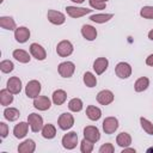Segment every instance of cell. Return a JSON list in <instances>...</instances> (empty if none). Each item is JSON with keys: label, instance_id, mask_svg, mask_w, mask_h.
<instances>
[{"label": "cell", "instance_id": "1", "mask_svg": "<svg viewBox=\"0 0 153 153\" xmlns=\"http://www.w3.org/2000/svg\"><path fill=\"white\" fill-rule=\"evenodd\" d=\"M41 84H39V81H37V80H30L27 84H26V86H25V94L29 97V98H36V97H38V94H39V92H41Z\"/></svg>", "mask_w": 153, "mask_h": 153}, {"label": "cell", "instance_id": "2", "mask_svg": "<svg viewBox=\"0 0 153 153\" xmlns=\"http://www.w3.org/2000/svg\"><path fill=\"white\" fill-rule=\"evenodd\" d=\"M57 124L62 130H68L73 127L74 124V117L73 115H71L69 112H63L60 115L59 120H57Z\"/></svg>", "mask_w": 153, "mask_h": 153}, {"label": "cell", "instance_id": "3", "mask_svg": "<svg viewBox=\"0 0 153 153\" xmlns=\"http://www.w3.org/2000/svg\"><path fill=\"white\" fill-rule=\"evenodd\" d=\"M27 123L30 124V128L33 133H37L42 130L43 128V118L38 114H35V112L27 116Z\"/></svg>", "mask_w": 153, "mask_h": 153}, {"label": "cell", "instance_id": "4", "mask_svg": "<svg viewBox=\"0 0 153 153\" xmlns=\"http://www.w3.org/2000/svg\"><path fill=\"white\" fill-rule=\"evenodd\" d=\"M78 143V134L75 131H69L63 135L62 137V146L66 149H73L76 147Z\"/></svg>", "mask_w": 153, "mask_h": 153}, {"label": "cell", "instance_id": "5", "mask_svg": "<svg viewBox=\"0 0 153 153\" xmlns=\"http://www.w3.org/2000/svg\"><path fill=\"white\" fill-rule=\"evenodd\" d=\"M57 71H59V74L63 78H71L75 71V66L73 62L71 61H66V62H61L57 67Z\"/></svg>", "mask_w": 153, "mask_h": 153}, {"label": "cell", "instance_id": "6", "mask_svg": "<svg viewBox=\"0 0 153 153\" xmlns=\"http://www.w3.org/2000/svg\"><path fill=\"white\" fill-rule=\"evenodd\" d=\"M56 53L61 57H67L73 53V44L69 41H61L56 47Z\"/></svg>", "mask_w": 153, "mask_h": 153}, {"label": "cell", "instance_id": "7", "mask_svg": "<svg viewBox=\"0 0 153 153\" xmlns=\"http://www.w3.org/2000/svg\"><path fill=\"white\" fill-rule=\"evenodd\" d=\"M115 72H116V75L121 79H127L130 76L131 74V67L129 63L127 62H120L116 65L115 67Z\"/></svg>", "mask_w": 153, "mask_h": 153}, {"label": "cell", "instance_id": "8", "mask_svg": "<svg viewBox=\"0 0 153 153\" xmlns=\"http://www.w3.org/2000/svg\"><path fill=\"white\" fill-rule=\"evenodd\" d=\"M118 128V121L116 117H106L103 121V130L105 134H114Z\"/></svg>", "mask_w": 153, "mask_h": 153}, {"label": "cell", "instance_id": "9", "mask_svg": "<svg viewBox=\"0 0 153 153\" xmlns=\"http://www.w3.org/2000/svg\"><path fill=\"white\" fill-rule=\"evenodd\" d=\"M66 12L69 17L72 18H80L87 13H91L92 10L90 8H85V7H76V6H67L66 7Z\"/></svg>", "mask_w": 153, "mask_h": 153}, {"label": "cell", "instance_id": "10", "mask_svg": "<svg viewBox=\"0 0 153 153\" xmlns=\"http://www.w3.org/2000/svg\"><path fill=\"white\" fill-rule=\"evenodd\" d=\"M84 137L92 141V142H97L100 139V134L97 127L94 126H86L84 128Z\"/></svg>", "mask_w": 153, "mask_h": 153}, {"label": "cell", "instance_id": "11", "mask_svg": "<svg viewBox=\"0 0 153 153\" xmlns=\"http://www.w3.org/2000/svg\"><path fill=\"white\" fill-rule=\"evenodd\" d=\"M47 17H48V20L54 25H61L66 22L65 14L59 11H55V10H49Z\"/></svg>", "mask_w": 153, "mask_h": 153}, {"label": "cell", "instance_id": "12", "mask_svg": "<svg viewBox=\"0 0 153 153\" xmlns=\"http://www.w3.org/2000/svg\"><path fill=\"white\" fill-rule=\"evenodd\" d=\"M30 53L38 61H43L47 57V53H45L44 48L41 44H38V43H32L30 45Z\"/></svg>", "mask_w": 153, "mask_h": 153}, {"label": "cell", "instance_id": "13", "mask_svg": "<svg viewBox=\"0 0 153 153\" xmlns=\"http://www.w3.org/2000/svg\"><path fill=\"white\" fill-rule=\"evenodd\" d=\"M14 38L19 43H25L30 38V30L25 26H19L14 30Z\"/></svg>", "mask_w": 153, "mask_h": 153}, {"label": "cell", "instance_id": "14", "mask_svg": "<svg viewBox=\"0 0 153 153\" xmlns=\"http://www.w3.org/2000/svg\"><path fill=\"white\" fill-rule=\"evenodd\" d=\"M112 100H114V93L110 90H102L97 94V102L102 105H108L112 103Z\"/></svg>", "mask_w": 153, "mask_h": 153}, {"label": "cell", "instance_id": "15", "mask_svg": "<svg viewBox=\"0 0 153 153\" xmlns=\"http://www.w3.org/2000/svg\"><path fill=\"white\" fill-rule=\"evenodd\" d=\"M50 105H51V102L45 96H38V97H36L33 99V106L36 109H38V110L45 111V110H48L50 108Z\"/></svg>", "mask_w": 153, "mask_h": 153}, {"label": "cell", "instance_id": "16", "mask_svg": "<svg viewBox=\"0 0 153 153\" xmlns=\"http://www.w3.org/2000/svg\"><path fill=\"white\" fill-rule=\"evenodd\" d=\"M7 90L13 94H18L22 91V81L18 76H12L7 80Z\"/></svg>", "mask_w": 153, "mask_h": 153}, {"label": "cell", "instance_id": "17", "mask_svg": "<svg viewBox=\"0 0 153 153\" xmlns=\"http://www.w3.org/2000/svg\"><path fill=\"white\" fill-rule=\"evenodd\" d=\"M81 35H82V37H84L85 39H87V41H93V39H96V37H97V29L93 27L92 25L85 24V25H82V27H81Z\"/></svg>", "mask_w": 153, "mask_h": 153}, {"label": "cell", "instance_id": "18", "mask_svg": "<svg viewBox=\"0 0 153 153\" xmlns=\"http://www.w3.org/2000/svg\"><path fill=\"white\" fill-rule=\"evenodd\" d=\"M29 126H30V124L26 123V122H20V123H18V124L13 128V134H14V136H16L17 139H23V137H25L26 134H27Z\"/></svg>", "mask_w": 153, "mask_h": 153}, {"label": "cell", "instance_id": "19", "mask_svg": "<svg viewBox=\"0 0 153 153\" xmlns=\"http://www.w3.org/2000/svg\"><path fill=\"white\" fill-rule=\"evenodd\" d=\"M108 65H109V61L105 57H98L93 62V69L97 74H103L106 71Z\"/></svg>", "mask_w": 153, "mask_h": 153}, {"label": "cell", "instance_id": "20", "mask_svg": "<svg viewBox=\"0 0 153 153\" xmlns=\"http://www.w3.org/2000/svg\"><path fill=\"white\" fill-rule=\"evenodd\" d=\"M36 148V143L33 140L27 139L25 141H23L19 146H18V152L19 153H32Z\"/></svg>", "mask_w": 153, "mask_h": 153}, {"label": "cell", "instance_id": "21", "mask_svg": "<svg viewBox=\"0 0 153 153\" xmlns=\"http://www.w3.org/2000/svg\"><path fill=\"white\" fill-rule=\"evenodd\" d=\"M86 115L91 121H98L102 116V111L99 108H97L94 105H88L86 108Z\"/></svg>", "mask_w": 153, "mask_h": 153}, {"label": "cell", "instance_id": "22", "mask_svg": "<svg viewBox=\"0 0 153 153\" xmlns=\"http://www.w3.org/2000/svg\"><path fill=\"white\" fill-rule=\"evenodd\" d=\"M116 142L120 147L124 148V147H128L130 143H131V136L128 134V133H120L116 137Z\"/></svg>", "mask_w": 153, "mask_h": 153}, {"label": "cell", "instance_id": "23", "mask_svg": "<svg viewBox=\"0 0 153 153\" xmlns=\"http://www.w3.org/2000/svg\"><path fill=\"white\" fill-rule=\"evenodd\" d=\"M12 102H13V93L10 92L7 88H2L0 91V103H1V105L6 106V105H10Z\"/></svg>", "mask_w": 153, "mask_h": 153}, {"label": "cell", "instance_id": "24", "mask_svg": "<svg viewBox=\"0 0 153 153\" xmlns=\"http://www.w3.org/2000/svg\"><path fill=\"white\" fill-rule=\"evenodd\" d=\"M13 57L17 61L22 62V63H27V62H30V59H31L30 55H29V53H26L23 49H16L13 51Z\"/></svg>", "mask_w": 153, "mask_h": 153}, {"label": "cell", "instance_id": "25", "mask_svg": "<svg viewBox=\"0 0 153 153\" xmlns=\"http://www.w3.org/2000/svg\"><path fill=\"white\" fill-rule=\"evenodd\" d=\"M67 99V93L63 90H56L53 93V103L56 105H62Z\"/></svg>", "mask_w": 153, "mask_h": 153}, {"label": "cell", "instance_id": "26", "mask_svg": "<svg viewBox=\"0 0 153 153\" xmlns=\"http://www.w3.org/2000/svg\"><path fill=\"white\" fill-rule=\"evenodd\" d=\"M112 17H114L112 13H106V14L98 13V14H92V16L90 17V20H92V22H94V23H98V24H103V23L109 22Z\"/></svg>", "mask_w": 153, "mask_h": 153}, {"label": "cell", "instance_id": "27", "mask_svg": "<svg viewBox=\"0 0 153 153\" xmlns=\"http://www.w3.org/2000/svg\"><path fill=\"white\" fill-rule=\"evenodd\" d=\"M0 26L6 30H16V22L12 17H0Z\"/></svg>", "mask_w": 153, "mask_h": 153}, {"label": "cell", "instance_id": "28", "mask_svg": "<svg viewBox=\"0 0 153 153\" xmlns=\"http://www.w3.org/2000/svg\"><path fill=\"white\" fill-rule=\"evenodd\" d=\"M20 116L19 114V110L16 109V108H6L4 110V117L7 120V121H16L18 120V117Z\"/></svg>", "mask_w": 153, "mask_h": 153}, {"label": "cell", "instance_id": "29", "mask_svg": "<svg viewBox=\"0 0 153 153\" xmlns=\"http://www.w3.org/2000/svg\"><path fill=\"white\" fill-rule=\"evenodd\" d=\"M148 86H149V80H148V78H146V76L139 78V79L135 81V84H134V88H135L136 92H142V91H145Z\"/></svg>", "mask_w": 153, "mask_h": 153}, {"label": "cell", "instance_id": "30", "mask_svg": "<svg viewBox=\"0 0 153 153\" xmlns=\"http://www.w3.org/2000/svg\"><path fill=\"white\" fill-rule=\"evenodd\" d=\"M56 135V129L53 124L48 123V124H44L43 128H42V136L44 139H53L55 137Z\"/></svg>", "mask_w": 153, "mask_h": 153}, {"label": "cell", "instance_id": "31", "mask_svg": "<svg viewBox=\"0 0 153 153\" xmlns=\"http://www.w3.org/2000/svg\"><path fill=\"white\" fill-rule=\"evenodd\" d=\"M68 109L73 112H79L82 109V100L80 98H72L68 103Z\"/></svg>", "mask_w": 153, "mask_h": 153}, {"label": "cell", "instance_id": "32", "mask_svg": "<svg viewBox=\"0 0 153 153\" xmlns=\"http://www.w3.org/2000/svg\"><path fill=\"white\" fill-rule=\"evenodd\" d=\"M84 84L87 87H94L97 85V78L91 72H86L84 74Z\"/></svg>", "mask_w": 153, "mask_h": 153}, {"label": "cell", "instance_id": "33", "mask_svg": "<svg viewBox=\"0 0 153 153\" xmlns=\"http://www.w3.org/2000/svg\"><path fill=\"white\" fill-rule=\"evenodd\" d=\"M140 123H141L142 129H143L147 134L153 135V123H152L151 121H148V120L145 118V117H141V118H140Z\"/></svg>", "mask_w": 153, "mask_h": 153}, {"label": "cell", "instance_id": "34", "mask_svg": "<svg viewBox=\"0 0 153 153\" xmlns=\"http://www.w3.org/2000/svg\"><path fill=\"white\" fill-rule=\"evenodd\" d=\"M93 143L94 142H92V141H90V140L84 137V140L80 143V151L82 153H91L92 149H93Z\"/></svg>", "mask_w": 153, "mask_h": 153}, {"label": "cell", "instance_id": "35", "mask_svg": "<svg viewBox=\"0 0 153 153\" xmlns=\"http://www.w3.org/2000/svg\"><path fill=\"white\" fill-rule=\"evenodd\" d=\"M13 68H14V65L10 60H4L0 62V69L2 73H10L13 71Z\"/></svg>", "mask_w": 153, "mask_h": 153}, {"label": "cell", "instance_id": "36", "mask_svg": "<svg viewBox=\"0 0 153 153\" xmlns=\"http://www.w3.org/2000/svg\"><path fill=\"white\" fill-rule=\"evenodd\" d=\"M140 16L146 19H153V6H143L140 11Z\"/></svg>", "mask_w": 153, "mask_h": 153}, {"label": "cell", "instance_id": "37", "mask_svg": "<svg viewBox=\"0 0 153 153\" xmlns=\"http://www.w3.org/2000/svg\"><path fill=\"white\" fill-rule=\"evenodd\" d=\"M115 148L112 146V143H104L100 148H99V153H114Z\"/></svg>", "mask_w": 153, "mask_h": 153}, {"label": "cell", "instance_id": "38", "mask_svg": "<svg viewBox=\"0 0 153 153\" xmlns=\"http://www.w3.org/2000/svg\"><path fill=\"white\" fill-rule=\"evenodd\" d=\"M88 1H90L91 7L94 8V10H104L105 8L106 2H99V1H93V0H88Z\"/></svg>", "mask_w": 153, "mask_h": 153}, {"label": "cell", "instance_id": "39", "mask_svg": "<svg viewBox=\"0 0 153 153\" xmlns=\"http://www.w3.org/2000/svg\"><path fill=\"white\" fill-rule=\"evenodd\" d=\"M0 134H1V137L5 139L8 134V127L5 122H0Z\"/></svg>", "mask_w": 153, "mask_h": 153}, {"label": "cell", "instance_id": "40", "mask_svg": "<svg viewBox=\"0 0 153 153\" xmlns=\"http://www.w3.org/2000/svg\"><path fill=\"white\" fill-rule=\"evenodd\" d=\"M146 65H148V66L153 67V54H151V55L146 59Z\"/></svg>", "mask_w": 153, "mask_h": 153}, {"label": "cell", "instance_id": "41", "mask_svg": "<svg viewBox=\"0 0 153 153\" xmlns=\"http://www.w3.org/2000/svg\"><path fill=\"white\" fill-rule=\"evenodd\" d=\"M128 152H131V153H135V148H128V147H124L122 153H128Z\"/></svg>", "mask_w": 153, "mask_h": 153}, {"label": "cell", "instance_id": "42", "mask_svg": "<svg viewBox=\"0 0 153 153\" xmlns=\"http://www.w3.org/2000/svg\"><path fill=\"white\" fill-rule=\"evenodd\" d=\"M148 38L153 41V29H152V30H151V31L148 32Z\"/></svg>", "mask_w": 153, "mask_h": 153}, {"label": "cell", "instance_id": "43", "mask_svg": "<svg viewBox=\"0 0 153 153\" xmlns=\"http://www.w3.org/2000/svg\"><path fill=\"white\" fill-rule=\"evenodd\" d=\"M71 1H73V2H75V4H81V2H84V0H71Z\"/></svg>", "mask_w": 153, "mask_h": 153}, {"label": "cell", "instance_id": "44", "mask_svg": "<svg viewBox=\"0 0 153 153\" xmlns=\"http://www.w3.org/2000/svg\"><path fill=\"white\" fill-rule=\"evenodd\" d=\"M93 1H99V2H106L108 0H93Z\"/></svg>", "mask_w": 153, "mask_h": 153}, {"label": "cell", "instance_id": "45", "mask_svg": "<svg viewBox=\"0 0 153 153\" xmlns=\"http://www.w3.org/2000/svg\"><path fill=\"white\" fill-rule=\"evenodd\" d=\"M147 152H148V153H149V152H153V147H151V148H148V149H147Z\"/></svg>", "mask_w": 153, "mask_h": 153}]
</instances>
